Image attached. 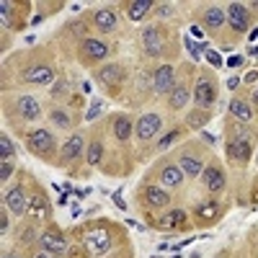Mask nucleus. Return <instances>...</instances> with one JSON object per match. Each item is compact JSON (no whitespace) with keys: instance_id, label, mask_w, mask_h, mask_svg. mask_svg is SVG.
<instances>
[{"instance_id":"nucleus-1","label":"nucleus","mask_w":258,"mask_h":258,"mask_svg":"<svg viewBox=\"0 0 258 258\" xmlns=\"http://www.w3.org/2000/svg\"><path fill=\"white\" fill-rule=\"evenodd\" d=\"M227 155L232 163H248L250 160V132H238V137H232L227 145Z\"/></svg>"},{"instance_id":"nucleus-2","label":"nucleus","mask_w":258,"mask_h":258,"mask_svg":"<svg viewBox=\"0 0 258 258\" xmlns=\"http://www.w3.org/2000/svg\"><path fill=\"white\" fill-rule=\"evenodd\" d=\"M54 142H57L54 135L47 132V129H36V132H31L29 140H26L29 150H31V153H36V155H49L52 150H54Z\"/></svg>"},{"instance_id":"nucleus-3","label":"nucleus","mask_w":258,"mask_h":258,"mask_svg":"<svg viewBox=\"0 0 258 258\" xmlns=\"http://www.w3.org/2000/svg\"><path fill=\"white\" fill-rule=\"evenodd\" d=\"M194 101H197V106H202V109H209V106L217 101V88H214V83L202 78L197 83V88H194Z\"/></svg>"},{"instance_id":"nucleus-4","label":"nucleus","mask_w":258,"mask_h":258,"mask_svg":"<svg viewBox=\"0 0 258 258\" xmlns=\"http://www.w3.org/2000/svg\"><path fill=\"white\" fill-rule=\"evenodd\" d=\"M160 124H163V119L158 116V114H142L140 116V121H137V137L140 140H153L158 132H160Z\"/></svg>"},{"instance_id":"nucleus-5","label":"nucleus","mask_w":258,"mask_h":258,"mask_svg":"<svg viewBox=\"0 0 258 258\" xmlns=\"http://www.w3.org/2000/svg\"><path fill=\"white\" fill-rule=\"evenodd\" d=\"M85 248H88L91 253H106L111 248V235L106 230H96V232H88L85 235Z\"/></svg>"},{"instance_id":"nucleus-6","label":"nucleus","mask_w":258,"mask_h":258,"mask_svg":"<svg viewBox=\"0 0 258 258\" xmlns=\"http://www.w3.org/2000/svg\"><path fill=\"white\" fill-rule=\"evenodd\" d=\"M24 80L31 83V85H47V83L54 80V70L49 64H34V68H29L24 73Z\"/></svg>"},{"instance_id":"nucleus-7","label":"nucleus","mask_w":258,"mask_h":258,"mask_svg":"<svg viewBox=\"0 0 258 258\" xmlns=\"http://www.w3.org/2000/svg\"><path fill=\"white\" fill-rule=\"evenodd\" d=\"M142 44H145V52H147L150 57L163 54V39H160V31H158L155 26L142 29Z\"/></svg>"},{"instance_id":"nucleus-8","label":"nucleus","mask_w":258,"mask_h":258,"mask_svg":"<svg viewBox=\"0 0 258 258\" xmlns=\"http://www.w3.org/2000/svg\"><path fill=\"white\" fill-rule=\"evenodd\" d=\"M202 181H204V186L212 191V194H220L222 188H225V170L222 168H217V165H212V168H207L204 173H202Z\"/></svg>"},{"instance_id":"nucleus-9","label":"nucleus","mask_w":258,"mask_h":258,"mask_svg":"<svg viewBox=\"0 0 258 258\" xmlns=\"http://www.w3.org/2000/svg\"><path fill=\"white\" fill-rule=\"evenodd\" d=\"M227 21H230L232 31H245L248 29V8L240 3H232L227 8Z\"/></svg>"},{"instance_id":"nucleus-10","label":"nucleus","mask_w":258,"mask_h":258,"mask_svg":"<svg viewBox=\"0 0 258 258\" xmlns=\"http://www.w3.org/2000/svg\"><path fill=\"white\" fill-rule=\"evenodd\" d=\"M80 52L85 54V59H106L109 57V47L103 41H96V39H85L80 44Z\"/></svg>"},{"instance_id":"nucleus-11","label":"nucleus","mask_w":258,"mask_h":258,"mask_svg":"<svg viewBox=\"0 0 258 258\" xmlns=\"http://www.w3.org/2000/svg\"><path fill=\"white\" fill-rule=\"evenodd\" d=\"M153 88H155V93H168L173 88V68H170V64H163L160 70H155Z\"/></svg>"},{"instance_id":"nucleus-12","label":"nucleus","mask_w":258,"mask_h":258,"mask_svg":"<svg viewBox=\"0 0 258 258\" xmlns=\"http://www.w3.org/2000/svg\"><path fill=\"white\" fill-rule=\"evenodd\" d=\"M6 207H8L13 214H24V212H26V197H24V188H21V186H13V188L6 194Z\"/></svg>"},{"instance_id":"nucleus-13","label":"nucleus","mask_w":258,"mask_h":258,"mask_svg":"<svg viewBox=\"0 0 258 258\" xmlns=\"http://www.w3.org/2000/svg\"><path fill=\"white\" fill-rule=\"evenodd\" d=\"M225 21H227V11H222L220 6H209V8L204 11V24H207V29H212V31H217Z\"/></svg>"},{"instance_id":"nucleus-14","label":"nucleus","mask_w":258,"mask_h":258,"mask_svg":"<svg viewBox=\"0 0 258 258\" xmlns=\"http://www.w3.org/2000/svg\"><path fill=\"white\" fill-rule=\"evenodd\" d=\"M16 111L24 116V119H29V121H34V119H39V103L31 98V96H24V98H18V103H16Z\"/></svg>"},{"instance_id":"nucleus-15","label":"nucleus","mask_w":258,"mask_h":258,"mask_svg":"<svg viewBox=\"0 0 258 258\" xmlns=\"http://www.w3.org/2000/svg\"><path fill=\"white\" fill-rule=\"evenodd\" d=\"M93 24H96V29L98 31H114V26H116V13L111 11V8H101L98 13H96V18H93Z\"/></svg>"},{"instance_id":"nucleus-16","label":"nucleus","mask_w":258,"mask_h":258,"mask_svg":"<svg viewBox=\"0 0 258 258\" xmlns=\"http://www.w3.org/2000/svg\"><path fill=\"white\" fill-rule=\"evenodd\" d=\"M178 168L183 170V176H194V178L204 173V165H202V160H199V158H194V155H181Z\"/></svg>"},{"instance_id":"nucleus-17","label":"nucleus","mask_w":258,"mask_h":258,"mask_svg":"<svg viewBox=\"0 0 258 258\" xmlns=\"http://www.w3.org/2000/svg\"><path fill=\"white\" fill-rule=\"evenodd\" d=\"M160 181H163V186H181L183 183V170L178 168V165H165L163 168V173H160Z\"/></svg>"},{"instance_id":"nucleus-18","label":"nucleus","mask_w":258,"mask_h":258,"mask_svg":"<svg viewBox=\"0 0 258 258\" xmlns=\"http://www.w3.org/2000/svg\"><path fill=\"white\" fill-rule=\"evenodd\" d=\"M80 150H83V137H80V135H73L68 142H64V147H62V160H64V163L75 160V158L80 155Z\"/></svg>"},{"instance_id":"nucleus-19","label":"nucleus","mask_w":258,"mask_h":258,"mask_svg":"<svg viewBox=\"0 0 258 258\" xmlns=\"http://www.w3.org/2000/svg\"><path fill=\"white\" fill-rule=\"evenodd\" d=\"M41 245H44V250L47 253H62L64 248H68V243H64L62 238H59V235L57 232H44V238H41Z\"/></svg>"},{"instance_id":"nucleus-20","label":"nucleus","mask_w":258,"mask_h":258,"mask_svg":"<svg viewBox=\"0 0 258 258\" xmlns=\"http://www.w3.org/2000/svg\"><path fill=\"white\" fill-rule=\"evenodd\" d=\"M150 8H153V0H135V3H129L126 16L132 18V21H142V18L147 16Z\"/></svg>"},{"instance_id":"nucleus-21","label":"nucleus","mask_w":258,"mask_h":258,"mask_svg":"<svg viewBox=\"0 0 258 258\" xmlns=\"http://www.w3.org/2000/svg\"><path fill=\"white\" fill-rule=\"evenodd\" d=\"M145 197H147V204H153V207H165V204L170 202L168 191H163V188H155V186L145 188Z\"/></svg>"},{"instance_id":"nucleus-22","label":"nucleus","mask_w":258,"mask_h":258,"mask_svg":"<svg viewBox=\"0 0 258 258\" xmlns=\"http://www.w3.org/2000/svg\"><path fill=\"white\" fill-rule=\"evenodd\" d=\"M230 114H232V116H238L240 121H248V119L253 116L250 106H248L245 101H240V98H232V101H230Z\"/></svg>"},{"instance_id":"nucleus-23","label":"nucleus","mask_w":258,"mask_h":258,"mask_svg":"<svg viewBox=\"0 0 258 258\" xmlns=\"http://www.w3.org/2000/svg\"><path fill=\"white\" fill-rule=\"evenodd\" d=\"M183 222H186V212L183 209H173V212L163 214V217L158 220V225H163V227H176V225H183Z\"/></svg>"},{"instance_id":"nucleus-24","label":"nucleus","mask_w":258,"mask_h":258,"mask_svg":"<svg viewBox=\"0 0 258 258\" xmlns=\"http://www.w3.org/2000/svg\"><path fill=\"white\" fill-rule=\"evenodd\" d=\"M114 135H116V140H129V135H132V121H129L124 114L121 116H116V121H114Z\"/></svg>"},{"instance_id":"nucleus-25","label":"nucleus","mask_w":258,"mask_h":258,"mask_svg":"<svg viewBox=\"0 0 258 258\" xmlns=\"http://www.w3.org/2000/svg\"><path fill=\"white\" fill-rule=\"evenodd\" d=\"M186 101H188V91L183 88V85H176V91L170 93V98H168V106L170 109H183Z\"/></svg>"},{"instance_id":"nucleus-26","label":"nucleus","mask_w":258,"mask_h":258,"mask_svg":"<svg viewBox=\"0 0 258 258\" xmlns=\"http://www.w3.org/2000/svg\"><path fill=\"white\" fill-rule=\"evenodd\" d=\"M209 119H212V114H209V111H204V109H199V111H197V109H194V111L186 116V124H188V126H194V129H199V126H204Z\"/></svg>"},{"instance_id":"nucleus-27","label":"nucleus","mask_w":258,"mask_h":258,"mask_svg":"<svg viewBox=\"0 0 258 258\" xmlns=\"http://www.w3.org/2000/svg\"><path fill=\"white\" fill-rule=\"evenodd\" d=\"M98 78H101V83H106V85H111V83H116L119 78H121V70L116 68V64H106V68L98 73Z\"/></svg>"},{"instance_id":"nucleus-28","label":"nucleus","mask_w":258,"mask_h":258,"mask_svg":"<svg viewBox=\"0 0 258 258\" xmlns=\"http://www.w3.org/2000/svg\"><path fill=\"white\" fill-rule=\"evenodd\" d=\"M217 202L214 199H209V202H204V204H199V209H197V217H202V220H212V217H217Z\"/></svg>"},{"instance_id":"nucleus-29","label":"nucleus","mask_w":258,"mask_h":258,"mask_svg":"<svg viewBox=\"0 0 258 258\" xmlns=\"http://www.w3.org/2000/svg\"><path fill=\"white\" fill-rule=\"evenodd\" d=\"M13 153H16V150H13L11 140L3 135V137H0V158H3V160H11V158H13Z\"/></svg>"},{"instance_id":"nucleus-30","label":"nucleus","mask_w":258,"mask_h":258,"mask_svg":"<svg viewBox=\"0 0 258 258\" xmlns=\"http://www.w3.org/2000/svg\"><path fill=\"white\" fill-rule=\"evenodd\" d=\"M101 155H103V147H101V142H93V145L88 147V163H91V165L101 163Z\"/></svg>"},{"instance_id":"nucleus-31","label":"nucleus","mask_w":258,"mask_h":258,"mask_svg":"<svg viewBox=\"0 0 258 258\" xmlns=\"http://www.w3.org/2000/svg\"><path fill=\"white\" fill-rule=\"evenodd\" d=\"M103 109H106V103H103V101H93V103H91V109H88V114H85V116H88V119L93 121V119H98V116L103 114Z\"/></svg>"},{"instance_id":"nucleus-32","label":"nucleus","mask_w":258,"mask_h":258,"mask_svg":"<svg viewBox=\"0 0 258 258\" xmlns=\"http://www.w3.org/2000/svg\"><path fill=\"white\" fill-rule=\"evenodd\" d=\"M49 119H52L57 126H70V116L64 114V111H59V109H57V111H52V114H49Z\"/></svg>"},{"instance_id":"nucleus-33","label":"nucleus","mask_w":258,"mask_h":258,"mask_svg":"<svg viewBox=\"0 0 258 258\" xmlns=\"http://www.w3.org/2000/svg\"><path fill=\"white\" fill-rule=\"evenodd\" d=\"M178 135H181L178 129H170V132H168V135H165V137H163V140L158 142V150H165V147H168L170 142H176V140H178Z\"/></svg>"},{"instance_id":"nucleus-34","label":"nucleus","mask_w":258,"mask_h":258,"mask_svg":"<svg viewBox=\"0 0 258 258\" xmlns=\"http://www.w3.org/2000/svg\"><path fill=\"white\" fill-rule=\"evenodd\" d=\"M11 173H13L11 160H3V163H0V181H8V178H11Z\"/></svg>"},{"instance_id":"nucleus-35","label":"nucleus","mask_w":258,"mask_h":258,"mask_svg":"<svg viewBox=\"0 0 258 258\" xmlns=\"http://www.w3.org/2000/svg\"><path fill=\"white\" fill-rule=\"evenodd\" d=\"M0 16H3V26H8V16H11V3H0Z\"/></svg>"},{"instance_id":"nucleus-36","label":"nucleus","mask_w":258,"mask_h":258,"mask_svg":"<svg viewBox=\"0 0 258 258\" xmlns=\"http://www.w3.org/2000/svg\"><path fill=\"white\" fill-rule=\"evenodd\" d=\"M34 212H36V214H39V217H44V202H41V199H39V197H36V199H34Z\"/></svg>"},{"instance_id":"nucleus-37","label":"nucleus","mask_w":258,"mask_h":258,"mask_svg":"<svg viewBox=\"0 0 258 258\" xmlns=\"http://www.w3.org/2000/svg\"><path fill=\"white\" fill-rule=\"evenodd\" d=\"M207 59L214 64V68H220V64H222V59H220V54H214V52H207Z\"/></svg>"},{"instance_id":"nucleus-38","label":"nucleus","mask_w":258,"mask_h":258,"mask_svg":"<svg viewBox=\"0 0 258 258\" xmlns=\"http://www.w3.org/2000/svg\"><path fill=\"white\" fill-rule=\"evenodd\" d=\"M0 230H3V235H8V217H6V212L0 214Z\"/></svg>"},{"instance_id":"nucleus-39","label":"nucleus","mask_w":258,"mask_h":258,"mask_svg":"<svg viewBox=\"0 0 258 258\" xmlns=\"http://www.w3.org/2000/svg\"><path fill=\"white\" fill-rule=\"evenodd\" d=\"M173 13V6H160V11H158V16H170Z\"/></svg>"},{"instance_id":"nucleus-40","label":"nucleus","mask_w":258,"mask_h":258,"mask_svg":"<svg viewBox=\"0 0 258 258\" xmlns=\"http://www.w3.org/2000/svg\"><path fill=\"white\" fill-rule=\"evenodd\" d=\"M191 36H197V39H202V36H204V31H202L199 26H191Z\"/></svg>"},{"instance_id":"nucleus-41","label":"nucleus","mask_w":258,"mask_h":258,"mask_svg":"<svg viewBox=\"0 0 258 258\" xmlns=\"http://www.w3.org/2000/svg\"><path fill=\"white\" fill-rule=\"evenodd\" d=\"M238 83H240L238 78H230V80H227V88H230V91H235V88H238Z\"/></svg>"},{"instance_id":"nucleus-42","label":"nucleus","mask_w":258,"mask_h":258,"mask_svg":"<svg viewBox=\"0 0 258 258\" xmlns=\"http://www.w3.org/2000/svg\"><path fill=\"white\" fill-rule=\"evenodd\" d=\"M240 62H243L240 57H230V59H227V64H230V68H238V64H240Z\"/></svg>"},{"instance_id":"nucleus-43","label":"nucleus","mask_w":258,"mask_h":258,"mask_svg":"<svg viewBox=\"0 0 258 258\" xmlns=\"http://www.w3.org/2000/svg\"><path fill=\"white\" fill-rule=\"evenodd\" d=\"M253 103H258V88L253 91Z\"/></svg>"},{"instance_id":"nucleus-44","label":"nucleus","mask_w":258,"mask_h":258,"mask_svg":"<svg viewBox=\"0 0 258 258\" xmlns=\"http://www.w3.org/2000/svg\"><path fill=\"white\" fill-rule=\"evenodd\" d=\"M3 258H18V255H13V253H6V255H3Z\"/></svg>"},{"instance_id":"nucleus-45","label":"nucleus","mask_w":258,"mask_h":258,"mask_svg":"<svg viewBox=\"0 0 258 258\" xmlns=\"http://www.w3.org/2000/svg\"><path fill=\"white\" fill-rule=\"evenodd\" d=\"M36 258H49V255H47V253H39V255H36Z\"/></svg>"},{"instance_id":"nucleus-46","label":"nucleus","mask_w":258,"mask_h":258,"mask_svg":"<svg viewBox=\"0 0 258 258\" xmlns=\"http://www.w3.org/2000/svg\"><path fill=\"white\" fill-rule=\"evenodd\" d=\"M155 258H160V255H155Z\"/></svg>"},{"instance_id":"nucleus-47","label":"nucleus","mask_w":258,"mask_h":258,"mask_svg":"<svg viewBox=\"0 0 258 258\" xmlns=\"http://www.w3.org/2000/svg\"><path fill=\"white\" fill-rule=\"evenodd\" d=\"M176 258H181V255H176Z\"/></svg>"}]
</instances>
